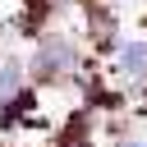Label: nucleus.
Returning a JSON list of instances; mask_svg holds the SVG:
<instances>
[{
    "mask_svg": "<svg viewBox=\"0 0 147 147\" xmlns=\"http://www.w3.org/2000/svg\"><path fill=\"white\" fill-rule=\"evenodd\" d=\"M78 69V46L69 37H41L37 55H32V74L41 83H55V78H69Z\"/></svg>",
    "mask_w": 147,
    "mask_h": 147,
    "instance_id": "nucleus-1",
    "label": "nucleus"
},
{
    "mask_svg": "<svg viewBox=\"0 0 147 147\" xmlns=\"http://www.w3.org/2000/svg\"><path fill=\"white\" fill-rule=\"evenodd\" d=\"M119 78L124 83H147V37H133L119 46Z\"/></svg>",
    "mask_w": 147,
    "mask_h": 147,
    "instance_id": "nucleus-2",
    "label": "nucleus"
},
{
    "mask_svg": "<svg viewBox=\"0 0 147 147\" xmlns=\"http://www.w3.org/2000/svg\"><path fill=\"white\" fill-rule=\"evenodd\" d=\"M23 83H28V69H23V60H5L0 64V106H9L14 96H23Z\"/></svg>",
    "mask_w": 147,
    "mask_h": 147,
    "instance_id": "nucleus-3",
    "label": "nucleus"
},
{
    "mask_svg": "<svg viewBox=\"0 0 147 147\" xmlns=\"http://www.w3.org/2000/svg\"><path fill=\"white\" fill-rule=\"evenodd\" d=\"M119 147H147V138H124Z\"/></svg>",
    "mask_w": 147,
    "mask_h": 147,
    "instance_id": "nucleus-4",
    "label": "nucleus"
}]
</instances>
